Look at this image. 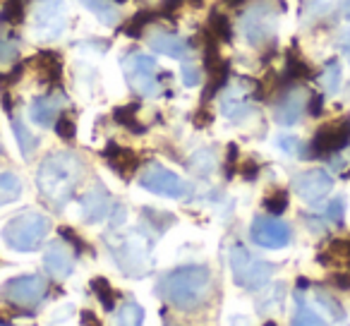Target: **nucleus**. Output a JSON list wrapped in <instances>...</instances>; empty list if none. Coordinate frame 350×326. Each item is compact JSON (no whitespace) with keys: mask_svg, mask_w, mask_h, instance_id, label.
<instances>
[{"mask_svg":"<svg viewBox=\"0 0 350 326\" xmlns=\"http://www.w3.org/2000/svg\"><path fill=\"white\" fill-rule=\"evenodd\" d=\"M84 163L77 154L70 151H55L41 161L36 173V185L46 202L53 206H65L75 197V190L82 182Z\"/></svg>","mask_w":350,"mask_h":326,"instance_id":"f257e3e1","label":"nucleus"},{"mask_svg":"<svg viewBox=\"0 0 350 326\" xmlns=\"http://www.w3.org/2000/svg\"><path fill=\"white\" fill-rule=\"evenodd\" d=\"M161 295L183 312H197L211 295V271L200 264L180 267L161 281Z\"/></svg>","mask_w":350,"mask_h":326,"instance_id":"f03ea898","label":"nucleus"},{"mask_svg":"<svg viewBox=\"0 0 350 326\" xmlns=\"http://www.w3.org/2000/svg\"><path fill=\"white\" fill-rule=\"evenodd\" d=\"M49 230V216L39 214V211H25L8 221V226L3 228V240L17 252H34L44 245Z\"/></svg>","mask_w":350,"mask_h":326,"instance_id":"7ed1b4c3","label":"nucleus"},{"mask_svg":"<svg viewBox=\"0 0 350 326\" xmlns=\"http://www.w3.org/2000/svg\"><path fill=\"white\" fill-rule=\"evenodd\" d=\"M283 8L273 5V0H257L254 5H250L240 17V27H243V36L252 46H264L273 41L278 27V12Z\"/></svg>","mask_w":350,"mask_h":326,"instance_id":"20e7f679","label":"nucleus"},{"mask_svg":"<svg viewBox=\"0 0 350 326\" xmlns=\"http://www.w3.org/2000/svg\"><path fill=\"white\" fill-rule=\"evenodd\" d=\"M230 271H233V278L240 288L257 290V288L269 286V281L273 276V264L254 257L243 245H235L230 249Z\"/></svg>","mask_w":350,"mask_h":326,"instance_id":"39448f33","label":"nucleus"},{"mask_svg":"<svg viewBox=\"0 0 350 326\" xmlns=\"http://www.w3.org/2000/svg\"><path fill=\"white\" fill-rule=\"evenodd\" d=\"M108 247L116 259L118 269H120L125 276L142 278L151 271V257H149V245L142 243L139 238H116L108 240Z\"/></svg>","mask_w":350,"mask_h":326,"instance_id":"423d86ee","label":"nucleus"},{"mask_svg":"<svg viewBox=\"0 0 350 326\" xmlns=\"http://www.w3.org/2000/svg\"><path fill=\"white\" fill-rule=\"evenodd\" d=\"M0 295L17 310H36L49 295V283L36 273H27V276L10 278L0 288Z\"/></svg>","mask_w":350,"mask_h":326,"instance_id":"0eeeda50","label":"nucleus"},{"mask_svg":"<svg viewBox=\"0 0 350 326\" xmlns=\"http://www.w3.org/2000/svg\"><path fill=\"white\" fill-rule=\"evenodd\" d=\"M122 70L125 77L130 82L132 92H137L139 96L151 98L161 92V79H159V68L156 63L144 53H127L122 58Z\"/></svg>","mask_w":350,"mask_h":326,"instance_id":"6e6552de","label":"nucleus"},{"mask_svg":"<svg viewBox=\"0 0 350 326\" xmlns=\"http://www.w3.org/2000/svg\"><path fill=\"white\" fill-rule=\"evenodd\" d=\"M139 185L144 187V190L154 192V195L170 197V200H180L187 192V182L183 180L178 173L163 168L161 163H149V166L142 171Z\"/></svg>","mask_w":350,"mask_h":326,"instance_id":"1a4fd4ad","label":"nucleus"},{"mask_svg":"<svg viewBox=\"0 0 350 326\" xmlns=\"http://www.w3.org/2000/svg\"><path fill=\"white\" fill-rule=\"evenodd\" d=\"M34 36L41 41H53L65 29V5L63 0H41L34 8Z\"/></svg>","mask_w":350,"mask_h":326,"instance_id":"9d476101","label":"nucleus"},{"mask_svg":"<svg viewBox=\"0 0 350 326\" xmlns=\"http://www.w3.org/2000/svg\"><path fill=\"white\" fill-rule=\"evenodd\" d=\"M293 190L307 204H319L331 190H334V178L324 168H310L293 178Z\"/></svg>","mask_w":350,"mask_h":326,"instance_id":"9b49d317","label":"nucleus"},{"mask_svg":"<svg viewBox=\"0 0 350 326\" xmlns=\"http://www.w3.org/2000/svg\"><path fill=\"white\" fill-rule=\"evenodd\" d=\"M250 238L254 245L267 249H281L291 243V228L276 216H257L250 228Z\"/></svg>","mask_w":350,"mask_h":326,"instance_id":"f8f14e48","label":"nucleus"},{"mask_svg":"<svg viewBox=\"0 0 350 326\" xmlns=\"http://www.w3.org/2000/svg\"><path fill=\"white\" fill-rule=\"evenodd\" d=\"M307 101H310V96H307L305 89L302 87L291 89V92L283 94V96L278 98L276 106H273V120L283 127L295 125V122L302 118V113H305Z\"/></svg>","mask_w":350,"mask_h":326,"instance_id":"ddd939ff","label":"nucleus"},{"mask_svg":"<svg viewBox=\"0 0 350 326\" xmlns=\"http://www.w3.org/2000/svg\"><path fill=\"white\" fill-rule=\"evenodd\" d=\"M79 211H82V219L87 223H98V221L106 219V214L111 211V197H108L106 187L96 185L87 192V195L79 200Z\"/></svg>","mask_w":350,"mask_h":326,"instance_id":"4468645a","label":"nucleus"},{"mask_svg":"<svg viewBox=\"0 0 350 326\" xmlns=\"http://www.w3.org/2000/svg\"><path fill=\"white\" fill-rule=\"evenodd\" d=\"M44 264H46V271H49L51 276L58 278V281H63V278H68L70 273H72L75 254L65 243H53L49 249H46Z\"/></svg>","mask_w":350,"mask_h":326,"instance_id":"2eb2a0df","label":"nucleus"},{"mask_svg":"<svg viewBox=\"0 0 350 326\" xmlns=\"http://www.w3.org/2000/svg\"><path fill=\"white\" fill-rule=\"evenodd\" d=\"M65 103L63 94H51V96H39L31 101L29 106V118L31 122H36L39 127H51L55 125L60 116V108Z\"/></svg>","mask_w":350,"mask_h":326,"instance_id":"dca6fc26","label":"nucleus"},{"mask_svg":"<svg viewBox=\"0 0 350 326\" xmlns=\"http://www.w3.org/2000/svg\"><path fill=\"white\" fill-rule=\"evenodd\" d=\"M103 159L108 161V166L118 173L120 178H132V173L137 171L139 166V159L132 149H125V146H118V144H108L106 151H103Z\"/></svg>","mask_w":350,"mask_h":326,"instance_id":"f3484780","label":"nucleus"},{"mask_svg":"<svg viewBox=\"0 0 350 326\" xmlns=\"http://www.w3.org/2000/svg\"><path fill=\"white\" fill-rule=\"evenodd\" d=\"M149 46L151 51L168 55V58H185L187 55V41H183L180 36L175 34H168V31H151Z\"/></svg>","mask_w":350,"mask_h":326,"instance_id":"a211bd4d","label":"nucleus"},{"mask_svg":"<svg viewBox=\"0 0 350 326\" xmlns=\"http://www.w3.org/2000/svg\"><path fill=\"white\" fill-rule=\"evenodd\" d=\"M34 68H36V72H39L41 82H49V84L60 82L63 60H60V55L53 53V51H41L34 58Z\"/></svg>","mask_w":350,"mask_h":326,"instance_id":"6ab92c4d","label":"nucleus"},{"mask_svg":"<svg viewBox=\"0 0 350 326\" xmlns=\"http://www.w3.org/2000/svg\"><path fill=\"white\" fill-rule=\"evenodd\" d=\"M206 70H209V87H206V92H204V98H211L228 84L230 65L226 63V60H216V63L206 65Z\"/></svg>","mask_w":350,"mask_h":326,"instance_id":"aec40b11","label":"nucleus"},{"mask_svg":"<svg viewBox=\"0 0 350 326\" xmlns=\"http://www.w3.org/2000/svg\"><path fill=\"white\" fill-rule=\"evenodd\" d=\"M142 321H144V310L135 300H127L118 307L116 326H142Z\"/></svg>","mask_w":350,"mask_h":326,"instance_id":"412c9836","label":"nucleus"},{"mask_svg":"<svg viewBox=\"0 0 350 326\" xmlns=\"http://www.w3.org/2000/svg\"><path fill=\"white\" fill-rule=\"evenodd\" d=\"M12 130H15V137H17V144H20V149H22V156H25V159H31L34 149L39 146V139L27 130L25 122H22L17 116H12Z\"/></svg>","mask_w":350,"mask_h":326,"instance_id":"4be33fe9","label":"nucleus"},{"mask_svg":"<svg viewBox=\"0 0 350 326\" xmlns=\"http://www.w3.org/2000/svg\"><path fill=\"white\" fill-rule=\"evenodd\" d=\"M291 326H329V321L297 297V310H295V314H293Z\"/></svg>","mask_w":350,"mask_h":326,"instance_id":"5701e85b","label":"nucleus"},{"mask_svg":"<svg viewBox=\"0 0 350 326\" xmlns=\"http://www.w3.org/2000/svg\"><path fill=\"white\" fill-rule=\"evenodd\" d=\"M22 195V182L12 173H0V206L10 204V202L20 200Z\"/></svg>","mask_w":350,"mask_h":326,"instance_id":"b1692460","label":"nucleus"},{"mask_svg":"<svg viewBox=\"0 0 350 326\" xmlns=\"http://www.w3.org/2000/svg\"><path fill=\"white\" fill-rule=\"evenodd\" d=\"M87 10H92L103 25H116L118 22V10L113 8V0H79Z\"/></svg>","mask_w":350,"mask_h":326,"instance_id":"393cba45","label":"nucleus"},{"mask_svg":"<svg viewBox=\"0 0 350 326\" xmlns=\"http://www.w3.org/2000/svg\"><path fill=\"white\" fill-rule=\"evenodd\" d=\"M340 65L336 63V60H331L329 65L324 68V72H321V77H319V84L324 87V92L326 94H336L340 89Z\"/></svg>","mask_w":350,"mask_h":326,"instance_id":"a878e982","label":"nucleus"},{"mask_svg":"<svg viewBox=\"0 0 350 326\" xmlns=\"http://www.w3.org/2000/svg\"><path fill=\"white\" fill-rule=\"evenodd\" d=\"M25 17V0H8L0 10V25H20Z\"/></svg>","mask_w":350,"mask_h":326,"instance_id":"bb28decb","label":"nucleus"},{"mask_svg":"<svg viewBox=\"0 0 350 326\" xmlns=\"http://www.w3.org/2000/svg\"><path fill=\"white\" fill-rule=\"evenodd\" d=\"M92 290L96 293L98 302H101L106 310H113V307H116V290H113L111 283H108L106 278H94Z\"/></svg>","mask_w":350,"mask_h":326,"instance_id":"cd10ccee","label":"nucleus"},{"mask_svg":"<svg viewBox=\"0 0 350 326\" xmlns=\"http://www.w3.org/2000/svg\"><path fill=\"white\" fill-rule=\"evenodd\" d=\"M151 20H154V12H151V10H142V12H137V15L132 17L130 22H127L122 31H125L130 39H137V36H142V31L149 27Z\"/></svg>","mask_w":350,"mask_h":326,"instance_id":"c85d7f7f","label":"nucleus"},{"mask_svg":"<svg viewBox=\"0 0 350 326\" xmlns=\"http://www.w3.org/2000/svg\"><path fill=\"white\" fill-rule=\"evenodd\" d=\"M113 118H116V120L120 122V125H125L127 130H132V132H144V125H142V122L137 120V108L135 106L116 108Z\"/></svg>","mask_w":350,"mask_h":326,"instance_id":"c756f323","label":"nucleus"},{"mask_svg":"<svg viewBox=\"0 0 350 326\" xmlns=\"http://www.w3.org/2000/svg\"><path fill=\"white\" fill-rule=\"evenodd\" d=\"M209 34L216 36L219 41H230L233 29H230L228 17H224L221 12H214V15H211V20H209Z\"/></svg>","mask_w":350,"mask_h":326,"instance_id":"7c9ffc66","label":"nucleus"},{"mask_svg":"<svg viewBox=\"0 0 350 326\" xmlns=\"http://www.w3.org/2000/svg\"><path fill=\"white\" fill-rule=\"evenodd\" d=\"M283 295H286V290H283V286H273L267 290V295L259 300V312H264V314H269V312L278 310L283 302Z\"/></svg>","mask_w":350,"mask_h":326,"instance_id":"2f4dec72","label":"nucleus"},{"mask_svg":"<svg viewBox=\"0 0 350 326\" xmlns=\"http://www.w3.org/2000/svg\"><path fill=\"white\" fill-rule=\"evenodd\" d=\"M190 166L195 173H200V176H209L211 171H214L216 161H214V154L211 151H200V154L192 156Z\"/></svg>","mask_w":350,"mask_h":326,"instance_id":"473e14b6","label":"nucleus"},{"mask_svg":"<svg viewBox=\"0 0 350 326\" xmlns=\"http://www.w3.org/2000/svg\"><path fill=\"white\" fill-rule=\"evenodd\" d=\"M314 297H317V300H319V305L326 310V314H329V316H334L336 321H340V319H343V316H345V312L340 310V305H338V302H336L331 295H326L324 290H317V293H314Z\"/></svg>","mask_w":350,"mask_h":326,"instance_id":"72a5a7b5","label":"nucleus"},{"mask_svg":"<svg viewBox=\"0 0 350 326\" xmlns=\"http://www.w3.org/2000/svg\"><path fill=\"white\" fill-rule=\"evenodd\" d=\"M278 149L286 151L288 156H305V144L293 135H281L278 137Z\"/></svg>","mask_w":350,"mask_h":326,"instance_id":"f704fd0d","label":"nucleus"},{"mask_svg":"<svg viewBox=\"0 0 350 326\" xmlns=\"http://www.w3.org/2000/svg\"><path fill=\"white\" fill-rule=\"evenodd\" d=\"M55 132H58L60 139L70 141V139H75L77 127H75V120L70 116H58V120H55Z\"/></svg>","mask_w":350,"mask_h":326,"instance_id":"c9c22d12","label":"nucleus"},{"mask_svg":"<svg viewBox=\"0 0 350 326\" xmlns=\"http://www.w3.org/2000/svg\"><path fill=\"white\" fill-rule=\"evenodd\" d=\"M264 206H267L271 214H281V211L288 206V195H286V192H273L271 197H267V200H264Z\"/></svg>","mask_w":350,"mask_h":326,"instance_id":"e433bc0d","label":"nucleus"},{"mask_svg":"<svg viewBox=\"0 0 350 326\" xmlns=\"http://www.w3.org/2000/svg\"><path fill=\"white\" fill-rule=\"evenodd\" d=\"M343 216H345V200L343 197H336V200L326 206V219L334 221V223H340Z\"/></svg>","mask_w":350,"mask_h":326,"instance_id":"4c0bfd02","label":"nucleus"},{"mask_svg":"<svg viewBox=\"0 0 350 326\" xmlns=\"http://www.w3.org/2000/svg\"><path fill=\"white\" fill-rule=\"evenodd\" d=\"M334 8V0H307V17H319Z\"/></svg>","mask_w":350,"mask_h":326,"instance_id":"58836bf2","label":"nucleus"},{"mask_svg":"<svg viewBox=\"0 0 350 326\" xmlns=\"http://www.w3.org/2000/svg\"><path fill=\"white\" fill-rule=\"evenodd\" d=\"M20 58V49L12 41H0V63H12Z\"/></svg>","mask_w":350,"mask_h":326,"instance_id":"ea45409f","label":"nucleus"},{"mask_svg":"<svg viewBox=\"0 0 350 326\" xmlns=\"http://www.w3.org/2000/svg\"><path fill=\"white\" fill-rule=\"evenodd\" d=\"M202 82V72H200V68H197V65H185V68H183V84H185V87H197V84Z\"/></svg>","mask_w":350,"mask_h":326,"instance_id":"a19ab883","label":"nucleus"},{"mask_svg":"<svg viewBox=\"0 0 350 326\" xmlns=\"http://www.w3.org/2000/svg\"><path fill=\"white\" fill-rule=\"evenodd\" d=\"M180 0H163V5H161V10H159V15H163V17H170L173 12H178L180 10Z\"/></svg>","mask_w":350,"mask_h":326,"instance_id":"79ce46f5","label":"nucleus"},{"mask_svg":"<svg viewBox=\"0 0 350 326\" xmlns=\"http://www.w3.org/2000/svg\"><path fill=\"white\" fill-rule=\"evenodd\" d=\"M113 211H116V216L111 214V223H113V226H120L122 221H125V206H122V204H116V206H113Z\"/></svg>","mask_w":350,"mask_h":326,"instance_id":"37998d69","label":"nucleus"},{"mask_svg":"<svg viewBox=\"0 0 350 326\" xmlns=\"http://www.w3.org/2000/svg\"><path fill=\"white\" fill-rule=\"evenodd\" d=\"M206 122H211V113H206V111H200V113H197V116H195V125H197V127H204Z\"/></svg>","mask_w":350,"mask_h":326,"instance_id":"c03bdc74","label":"nucleus"},{"mask_svg":"<svg viewBox=\"0 0 350 326\" xmlns=\"http://www.w3.org/2000/svg\"><path fill=\"white\" fill-rule=\"evenodd\" d=\"M340 49H343V51H345V53H348V55H350V29H348V31H345V34H343V36H340Z\"/></svg>","mask_w":350,"mask_h":326,"instance_id":"a18cd8bd","label":"nucleus"},{"mask_svg":"<svg viewBox=\"0 0 350 326\" xmlns=\"http://www.w3.org/2000/svg\"><path fill=\"white\" fill-rule=\"evenodd\" d=\"M343 17L350 22V0H345V3H343Z\"/></svg>","mask_w":350,"mask_h":326,"instance_id":"49530a36","label":"nucleus"},{"mask_svg":"<svg viewBox=\"0 0 350 326\" xmlns=\"http://www.w3.org/2000/svg\"><path fill=\"white\" fill-rule=\"evenodd\" d=\"M228 5H240V3H245V0H226Z\"/></svg>","mask_w":350,"mask_h":326,"instance_id":"de8ad7c7","label":"nucleus"},{"mask_svg":"<svg viewBox=\"0 0 350 326\" xmlns=\"http://www.w3.org/2000/svg\"><path fill=\"white\" fill-rule=\"evenodd\" d=\"M190 3H192L195 8H200V5H202V0H190Z\"/></svg>","mask_w":350,"mask_h":326,"instance_id":"09e8293b","label":"nucleus"},{"mask_svg":"<svg viewBox=\"0 0 350 326\" xmlns=\"http://www.w3.org/2000/svg\"><path fill=\"white\" fill-rule=\"evenodd\" d=\"M3 82H8V74H3V72H0V84H3Z\"/></svg>","mask_w":350,"mask_h":326,"instance_id":"8fccbe9b","label":"nucleus"},{"mask_svg":"<svg viewBox=\"0 0 350 326\" xmlns=\"http://www.w3.org/2000/svg\"><path fill=\"white\" fill-rule=\"evenodd\" d=\"M113 3H118V5H122V3H127V0H113Z\"/></svg>","mask_w":350,"mask_h":326,"instance_id":"3c124183","label":"nucleus"}]
</instances>
